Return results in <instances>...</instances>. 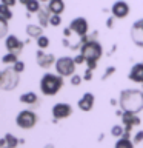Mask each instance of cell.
Returning <instances> with one entry per match:
<instances>
[{"instance_id":"obj_1","label":"cell","mask_w":143,"mask_h":148,"mask_svg":"<svg viewBox=\"0 0 143 148\" xmlns=\"http://www.w3.org/2000/svg\"><path fill=\"white\" fill-rule=\"evenodd\" d=\"M118 105L123 111L138 114L143 110V91L140 90H123L118 97Z\"/></svg>"},{"instance_id":"obj_2","label":"cell","mask_w":143,"mask_h":148,"mask_svg":"<svg viewBox=\"0 0 143 148\" xmlns=\"http://www.w3.org/2000/svg\"><path fill=\"white\" fill-rule=\"evenodd\" d=\"M80 54L86 60V66L88 69H94L97 68V62L100 60V57L103 56V46L99 40L95 39H88L85 43L80 46Z\"/></svg>"},{"instance_id":"obj_3","label":"cell","mask_w":143,"mask_h":148,"mask_svg":"<svg viewBox=\"0 0 143 148\" xmlns=\"http://www.w3.org/2000/svg\"><path fill=\"white\" fill-rule=\"evenodd\" d=\"M65 82L60 74H51L46 73L40 79V91L43 96H55L63 88Z\"/></svg>"},{"instance_id":"obj_4","label":"cell","mask_w":143,"mask_h":148,"mask_svg":"<svg viewBox=\"0 0 143 148\" xmlns=\"http://www.w3.org/2000/svg\"><path fill=\"white\" fill-rule=\"evenodd\" d=\"M18 82H20V74H18L12 66L5 68L0 73V88L3 91H12L16 90Z\"/></svg>"},{"instance_id":"obj_5","label":"cell","mask_w":143,"mask_h":148,"mask_svg":"<svg viewBox=\"0 0 143 148\" xmlns=\"http://www.w3.org/2000/svg\"><path fill=\"white\" fill-rule=\"evenodd\" d=\"M55 71L57 74H60L62 77H71L76 74V68L77 63L74 57H68V56H63V57H59L57 62H55Z\"/></svg>"},{"instance_id":"obj_6","label":"cell","mask_w":143,"mask_h":148,"mask_svg":"<svg viewBox=\"0 0 143 148\" xmlns=\"http://www.w3.org/2000/svg\"><path fill=\"white\" fill-rule=\"evenodd\" d=\"M37 120H39V117H37V114L32 110H23L16 116V123H17V127L22 128V130L34 128Z\"/></svg>"},{"instance_id":"obj_7","label":"cell","mask_w":143,"mask_h":148,"mask_svg":"<svg viewBox=\"0 0 143 148\" xmlns=\"http://www.w3.org/2000/svg\"><path fill=\"white\" fill-rule=\"evenodd\" d=\"M51 111H52V116H54V122H57V120L68 119L72 114V106L69 103H65V102H59V103L52 106Z\"/></svg>"},{"instance_id":"obj_8","label":"cell","mask_w":143,"mask_h":148,"mask_svg":"<svg viewBox=\"0 0 143 148\" xmlns=\"http://www.w3.org/2000/svg\"><path fill=\"white\" fill-rule=\"evenodd\" d=\"M35 62H37V65H39L40 68L48 69V68L52 66V65H55L57 59H55V56L52 53H45L43 49H39L35 53Z\"/></svg>"},{"instance_id":"obj_9","label":"cell","mask_w":143,"mask_h":148,"mask_svg":"<svg viewBox=\"0 0 143 148\" xmlns=\"http://www.w3.org/2000/svg\"><path fill=\"white\" fill-rule=\"evenodd\" d=\"M122 123H123V127H125V133L131 134V130L134 127H137V125H140L142 120H140V117H138V114L129 113V111H123V114H122Z\"/></svg>"},{"instance_id":"obj_10","label":"cell","mask_w":143,"mask_h":148,"mask_svg":"<svg viewBox=\"0 0 143 148\" xmlns=\"http://www.w3.org/2000/svg\"><path fill=\"white\" fill-rule=\"evenodd\" d=\"M69 28H71V31L76 32L77 36L85 37V36L88 34L89 25H88V20H86L85 17H77V18H74V20H71V23H69Z\"/></svg>"},{"instance_id":"obj_11","label":"cell","mask_w":143,"mask_h":148,"mask_svg":"<svg viewBox=\"0 0 143 148\" xmlns=\"http://www.w3.org/2000/svg\"><path fill=\"white\" fill-rule=\"evenodd\" d=\"M131 40L137 46L143 48V18H138L131 26Z\"/></svg>"},{"instance_id":"obj_12","label":"cell","mask_w":143,"mask_h":148,"mask_svg":"<svg viewBox=\"0 0 143 148\" xmlns=\"http://www.w3.org/2000/svg\"><path fill=\"white\" fill-rule=\"evenodd\" d=\"M5 46H6V49H8V53H14V54H20L22 53V49H23V46H25V43L18 39L17 36H14V34H9L6 37V40H5Z\"/></svg>"},{"instance_id":"obj_13","label":"cell","mask_w":143,"mask_h":148,"mask_svg":"<svg viewBox=\"0 0 143 148\" xmlns=\"http://www.w3.org/2000/svg\"><path fill=\"white\" fill-rule=\"evenodd\" d=\"M111 12L115 18H125L129 16V5L123 0H117L112 6H111Z\"/></svg>"},{"instance_id":"obj_14","label":"cell","mask_w":143,"mask_h":148,"mask_svg":"<svg viewBox=\"0 0 143 148\" xmlns=\"http://www.w3.org/2000/svg\"><path fill=\"white\" fill-rule=\"evenodd\" d=\"M94 94L92 92H85V94L82 96V99L78 100L77 106L80 108L82 111H85V113H88V111H91L92 108H94Z\"/></svg>"},{"instance_id":"obj_15","label":"cell","mask_w":143,"mask_h":148,"mask_svg":"<svg viewBox=\"0 0 143 148\" xmlns=\"http://www.w3.org/2000/svg\"><path fill=\"white\" fill-rule=\"evenodd\" d=\"M128 77H129V80L134 82V83H143V63L132 65Z\"/></svg>"},{"instance_id":"obj_16","label":"cell","mask_w":143,"mask_h":148,"mask_svg":"<svg viewBox=\"0 0 143 148\" xmlns=\"http://www.w3.org/2000/svg\"><path fill=\"white\" fill-rule=\"evenodd\" d=\"M46 9H48L51 14L60 16V14L65 11V2L63 0H49V2L46 3Z\"/></svg>"},{"instance_id":"obj_17","label":"cell","mask_w":143,"mask_h":148,"mask_svg":"<svg viewBox=\"0 0 143 148\" xmlns=\"http://www.w3.org/2000/svg\"><path fill=\"white\" fill-rule=\"evenodd\" d=\"M26 34L28 37H32V39H39L40 36H43V26L39 25H28L26 26Z\"/></svg>"},{"instance_id":"obj_18","label":"cell","mask_w":143,"mask_h":148,"mask_svg":"<svg viewBox=\"0 0 143 148\" xmlns=\"http://www.w3.org/2000/svg\"><path fill=\"white\" fill-rule=\"evenodd\" d=\"M3 137H5V147L3 148H17V145L20 143V140L11 133H6Z\"/></svg>"},{"instance_id":"obj_19","label":"cell","mask_w":143,"mask_h":148,"mask_svg":"<svg viewBox=\"0 0 143 148\" xmlns=\"http://www.w3.org/2000/svg\"><path fill=\"white\" fill-rule=\"evenodd\" d=\"M51 16H52V14H49V11H48V9H40V11L37 12V17H39V22H40V25L43 26V28L49 25Z\"/></svg>"},{"instance_id":"obj_20","label":"cell","mask_w":143,"mask_h":148,"mask_svg":"<svg viewBox=\"0 0 143 148\" xmlns=\"http://www.w3.org/2000/svg\"><path fill=\"white\" fill-rule=\"evenodd\" d=\"M136 147V143L131 137H120L117 139V142H115V148H134Z\"/></svg>"},{"instance_id":"obj_21","label":"cell","mask_w":143,"mask_h":148,"mask_svg":"<svg viewBox=\"0 0 143 148\" xmlns=\"http://www.w3.org/2000/svg\"><path fill=\"white\" fill-rule=\"evenodd\" d=\"M20 102L22 103H28V105H34L37 102V94L32 91H28V92H23L20 96Z\"/></svg>"},{"instance_id":"obj_22","label":"cell","mask_w":143,"mask_h":148,"mask_svg":"<svg viewBox=\"0 0 143 148\" xmlns=\"http://www.w3.org/2000/svg\"><path fill=\"white\" fill-rule=\"evenodd\" d=\"M25 6H26V9H28V12H29V14H37V12H39L40 11V0H28V3L25 5Z\"/></svg>"},{"instance_id":"obj_23","label":"cell","mask_w":143,"mask_h":148,"mask_svg":"<svg viewBox=\"0 0 143 148\" xmlns=\"http://www.w3.org/2000/svg\"><path fill=\"white\" fill-rule=\"evenodd\" d=\"M16 62H18V56L14 53H6L2 57V63H5V65H14Z\"/></svg>"},{"instance_id":"obj_24","label":"cell","mask_w":143,"mask_h":148,"mask_svg":"<svg viewBox=\"0 0 143 148\" xmlns=\"http://www.w3.org/2000/svg\"><path fill=\"white\" fill-rule=\"evenodd\" d=\"M123 134H125V127H123V125L117 123V125H114V127L111 128V136L120 139V137H123Z\"/></svg>"},{"instance_id":"obj_25","label":"cell","mask_w":143,"mask_h":148,"mask_svg":"<svg viewBox=\"0 0 143 148\" xmlns=\"http://www.w3.org/2000/svg\"><path fill=\"white\" fill-rule=\"evenodd\" d=\"M0 17L6 18V20L9 22L12 18V12H11V8L6 6V5H2L0 3Z\"/></svg>"},{"instance_id":"obj_26","label":"cell","mask_w":143,"mask_h":148,"mask_svg":"<svg viewBox=\"0 0 143 148\" xmlns=\"http://www.w3.org/2000/svg\"><path fill=\"white\" fill-rule=\"evenodd\" d=\"M37 46H39L40 49H46V48L49 46V37L40 36L39 39H37Z\"/></svg>"},{"instance_id":"obj_27","label":"cell","mask_w":143,"mask_h":148,"mask_svg":"<svg viewBox=\"0 0 143 148\" xmlns=\"http://www.w3.org/2000/svg\"><path fill=\"white\" fill-rule=\"evenodd\" d=\"M6 29H8V20L3 17H0V37L6 36Z\"/></svg>"},{"instance_id":"obj_28","label":"cell","mask_w":143,"mask_h":148,"mask_svg":"<svg viewBox=\"0 0 143 148\" xmlns=\"http://www.w3.org/2000/svg\"><path fill=\"white\" fill-rule=\"evenodd\" d=\"M60 23H62V17L57 16V14H52V16H51V20H49V25L51 26H59Z\"/></svg>"},{"instance_id":"obj_29","label":"cell","mask_w":143,"mask_h":148,"mask_svg":"<svg viewBox=\"0 0 143 148\" xmlns=\"http://www.w3.org/2000/svg\"><path fill=\"white\" fill-rule=\"evenodd\" d=\"M82 80H83V77H80L78 74H74V76H71V85L72 86H78L82 83Z\"/></svg>"},{"instance_id":"obj_30","label":"cell","mask_w":143,"mask_h":148,"mask_svg":"<svg viewBox=\"0 0 143 148\" xmlns=\"http://www.w3.org/2000/svg\"><path fill=\"white\" fill-rule=\"evenodd\" d=\"M12 68L16 69V71H17L18 74H20V73H23V71H25V63H23V62H20V60H18V62H16V63L12 65Z\"/></svg>"},{"instance_id":"obj_31","label":"cell","mask_w":143,"mask_h":148,"mask_svg":"<svg viewBox=\"0 0 143 148\" xmlns=\"http://www.w3.org/2000/svg\"><path fill=\"white\" fill-rule=\"evenodd\" d=\"M132 140H134V143H136V145H138L140 142H143V131H137L136 136L132 137Z\"/></svg>"},{"instance_id":"obj_32","label":"cell","mask_w":143,"mask_h":148,"mask_svg":"<svg viewBox=\"0 0 143 148\" xmlns=\"http://www.w3.org/2000/svg\"><path fill=\"white\" fill-rule=\"evenodd\" d=\"M112 73H115V68L114 66H109V68H106V73H105V76L101 77L105 80V79H108L109 76H112Z\"/></svg>"},{"instance_id":"obj_33","label":"cell","mask_w":143,"mask_h":148,"mask_svg":"<svg viewBox=\"0 0 143 148\" xmlns=\"http://www.w3.org/2000/svg\"><path fill=\"white\" fill-rule=\"evenodd\" d=\"M83 80H86V82L92 80V69H86V71H85V76H83Z\"/></svg>"},{"instance_id":"obj_34","label":"cell","mask_w":143,"mask_h":148,"mask_svg":"<svg viewBox=\"0 0 143 148\" xmlns=\"http://www.w3.org/2000/svg\"><path fill=\"white\" fill-rule=\"evenodd\" d=\"M0 3H2V5H6V6H9V8H12L14 5L17 3V0H0Z\"/></svg>"},{"instance_id":"obj_35","label":"cell","mask_w":143,"mask_h":148,"mask_svg":"<svg viewBox=\"0 0 143 148\" xmlns=\"http://www.w3.org/2000/svg\"><path fill=\"white\" fill-rule=\"evenodd\" d=\"M74 60H76V63H77V65H82V63H85V62H86V60H85V57H83L82 54L76 56V57H74Z\"/></svg>"},{"instance_id":"obj_36","label":"cell","mask_w":143,"mask_h":148,"mask_svg":"<svg viewBox=\"0 0 143 148\" xmlns=\"http://www.w3.org/2000/svg\"><path fill=\"white\" fill-rule=\"evenodd\" d=\"M106 26H108V28L114 26V20H112V18H108V20H106Z\"/></svg>"},{"instance_id":"obj_37","label":"cell","mask_w":143,"mask_h":148,"mask_svg":"<svg viewBox=\"0 0 143 148\" xmlns=\"http://www.w3.org/2000/svg\"><path fill=\"white\" fill-rule=\"evenodd\" d=\"M45 148H54V147H52V145H46Z\"/></svg>"},{"instance_id":"obj_38","label":"cell","mask_w":143,"mask_h":148,"mask_svg":"<svg viewBox=\"0 0 143 148\" xmlns=\"http://www.w3.org/2000/svg\"><path fill=\"white\" fill-rule=\"evenodd\" d=\"M40 2H49V0H40Z\"/></svg>"}]
</instances>
